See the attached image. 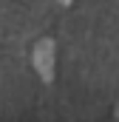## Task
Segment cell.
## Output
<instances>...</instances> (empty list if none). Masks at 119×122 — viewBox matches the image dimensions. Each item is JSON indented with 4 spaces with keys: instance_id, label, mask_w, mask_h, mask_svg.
Returning a JSON list of instances; mask_svg holds the SVG:
<instances>
[{
    "instance_id": "cell-1",
    "label": "cell",
    "mask_w": 119,
    "mask_h": 122,
    "mask_svg": "<svg viewBox=\"0 0 119 122\" xmlns=\"http://www.w3.org/2000/svg\"><path fill=\"white\" fill-rule=\"evenodd\" d=\"M62 3H71V0H62Z\"/></svg>"
}]
</instances>
